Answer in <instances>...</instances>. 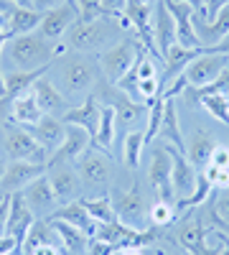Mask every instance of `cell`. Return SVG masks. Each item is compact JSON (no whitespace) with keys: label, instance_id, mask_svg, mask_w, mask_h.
I'll use <instances>...</instances> for the list:
<instances>
[{"label":"cell","instance_id":"obj_1","mask_svg":"<svg viewBox=\"0 0 229 255\" xmlns=\"http://www.w3.org/2000/svg\"><path fill=\"white\" fill-rule=\"evenodd\" d=\"M3 54L8 56V61L13 64V69H23V72H33L41 67H51V61L59 56V51L54 49V44L41 36L38 31L33 33H23L10 38Z\"/></svg>","mask_w":229,"mask_h":255},{"label":"cell","instance_id":"obj_2","mask_svg":"<svg viewBox=\"0 0 229 255\" xmlns=\"http://www.w3.org/2000/svg\"><path fill=\"white\" fill-rule=\"evenodd\" d=\"M117 31L122 28L115 26V18H97V20H89V23L76 20L67 33V46L81 54L99 51L102 46H115Z\"/></svg>","mask_w":229,"mask_h":255},{"label":"cell","instance_id":"obj_3","mask_svg":"<svg viewBox=\"0 0 229 255\" xmlns=\"http://www.w3.org/2000/svg\"><path fill=\"white\" fill-rule=\"evenodd\" d=\"M97 82V64L89 54H69L59 67V84L56 87L69 97H79L89 92V87Z\"/></svg>","mask_w":229,"mask_h":255},{"label":"cell","instance_id":"obj_4","mask_svg":"<svg viewBox=\"0 0 229 255\" xmlns=\"http://www.w3.org/2000/svg\"><path fill=\"white\" fill-rule=\"evenodd\" d=\"M140 46H143L140 38H122V41H117L115 46H110V49H105V51L99 54V61L97 64H99L102 74L107 77L110 84H117L125 74L130 72V67L135 64V56H138Z\"/></svg>","mask_w":229,"mask_h":255},{"label":"cell","instance_id":"obj_5","mask_svg":"<svg viewBox=\"0 0 229 255\" xmlns=\"http://www.w3.org/2000/svg\"><path fill=\"white\" fill-rule=\"evenodd\" d=\"M5 151L10 161H28V163H49V153L26 128H18L15 123H5Z\"/></svg>","mask_w":229,"mask_h":255},{"label":"cell","instance_id":"obj_6","mask_svg":"<svg viewBox=\"0 0 229 255\" xmlns=\"http://www.w3.org/2000/svg\"><path fill=\"white\" fill-rule=\"evenodd\" d=\"M171 176H173V158H171V151H168L165 145L153 148L151 166H148V181H151V186L158 191V199H160V202H168V204L176 202V191H173Z\"/></svg>","mask_w":229,"mask_h":255},{"label":"cell","instance_id":"obj_7","mask_svg":"<svg viewBox=\"0 0 229 255\" xmlns=\"http://www.w3.org/2000/svg\"><path fill=\"white\" fill-rule=\"evenodd\" d=\"M112 209H115V220L128 225V227H138L143 230V222L148 217V204H145L143 191L135 186L130 191H112Z\"/></svg>","mask_w":229,"mask_h":255},{"label":"cell","instance_id":"obj_8","mask_svg":"<svg viewBox=\"0 0 229 255\" xmlns=\"http://www.w3.org/2000/svg\"><path fill=\"white\" fill-rule=\"evenodd\" d=\"M224 67H229V56L204 49L189 67L183 69V77L189 82V87H204V84L214 82L224 72Z\"/></svg>","mask_w":229,"mask_h":255},{"label":"cell","instance_id":"obj_9","mask_svg":"<svg viewBox=\"0 0 229 255\" xmlns=\"http://www.w3.org/2000/svg\"><path fill=\"white\" fill-rule=\"evenodd\" d=\"M41 18L44 13H38L33 8H20L13 3H0V23H3V31L10 38L23 36V33H33L41 26Z\"/></svg>","mask_w":229,"mask_h":255},{"label":"cell","instance_id":"obj_10","mask_svg":"<svg viewBox=\"0 0 229 255\" xmlns=\"http://www.w3.org/2000/svg\"><path fill=\"white\" fill-rule=\"evenodd\" d=\"M46 176L51 181V189H54V197H56L59 207L79 199L81 176H79V171H74V163H54V166H46Z\"/></svg>","mask_w":229,"mask_h":255},{"label":"cell","instance_id":"obj_11","mask_svg":"<svg viewBox=\"0 0 229 255\" xmlns=\"http://www.w3.org/2000/svg\"><path fill=\"white\" fill-rule=\"evenodd\" d=\"M20 197L26 199V204L36 215V220H49L54 215V209L59 207V202L54 197V189H51V181H49L46 174H41L38 179H33L23 191H20Z\"/></svg>","mask_w":229,"mask_h":255},{"label":"cell","instance_id":"obj_12","mask_svg":"<svg viewBox=\"0 0 229 255\" xmlns=\"http://www.w3.org/2000/svg\"><path fill=\"white\" fill-rule=\"evenodd\" d=\"M41 174H46V166L28 161H10L3 171V179H0V197H13L18 191H23Z\"/></svg>","mask_w":229,"mask_h":255},{"label":"cell","instance_id":"obj_13","mask_svg":"<svg viewBox=\"0 0 229 255\" xmlns=\"http://www.w3.org/2000/svg\"><path fill=\"white\" fill-rule=\"evenodd\" d=\"M206 235H209V230H206L199 220H186L178 227V245L189 255H222L224 248H209L206 245ZM217 238L224 245V238H222L219 230H217Z\"/></svg>","mask_w":229,"mask_h":255},{"label":"cell","instance_id":"obj_14","mask_svg":"<svg viewBox=\"0 0 229 255\" xmlns=\"http://www.w3.org/2000/svg\"><path fill=\"white\" fill-rule=\"evenodd\" d=\"M76 20H79L76 0H67L64 5H59V8L44 13V18H41V26H38V33L46 36L49 41L61 38V36L69 33V28L76 23Z\"/></svg>","mask_w":229,"mask_h":255},{"label":"cell","instance_id":"obj_15","mask_svg":"<svg viewBox=\"0 0 229 255\" xmlns=\"http://www.w3.org/2000/svg\"><path fill=\"white\" fill-rule=\"evenodd\" d=\"M76 171H79L81 181H87V184H92V186H105V184H110V179H112L110 156L89 145L87 151L79 156Z\"/></svg>","mask_w":229,"mask_h":255},{"label":"cell","instance_id":"obj_16","mask_svg":"<svg viewBox=\"0 0 229 255\" xmlns=\"http://www.w3.org/2000/svg\"><path fill=\"white\" fill-rule=\"evenodd\" d=\"M33 222H36V215L28 209L26 199L20 197V191L13 194L10 197V209H8V225H5V235L15 240V253L13 255H18V250H20V245H23L28 230L33 227Z\"/></svg>","mask_w":229,"mask_h":255},{"label":"cell","instance_id":"obj_17","mask_svg":"<svg viewBox=\"0 0 229 255\" xmlns=\"http://www.w3.org/2000/svg\"><path fill=\"white\" fill-rule=\"evenodd\" d=\"M92 145V138L84 128L79 125H67V133H64V140L56 151L49 156V163L46 166H54V163H74L79 161V156L87 151Z\"/></svg>","mask_w":229,"mask_h":255},{"label":"cell","instance_id":"obj_18","mask_svg":"<svg viewBox=\"0 0 229 255\" xmlns=\"http://www.w3.org/2000/svg\"><path fill=\"white\" fill-rule=\"evenodd\" d=\"M33 95H36V102H38V108H41V113H44V115H54V118L61 120V118L69 113L67 95L61 92L46 74L33 84Z\"/></svg>","mask_w":229,"mask_h":255},{"label":"cell","instance_id":"obj_19","mask_svg":"<svg viewBox=\"0 0 229 255\" xmlns=\"http://www.w3.org/2000/svg\"><path fill=\"white\" fill-rule=\"evenodd\" d=\"M99 118H102L99 97L97 95H87L79 108L69 110L64 118H61V123H64V125H79V128H84V130L89 133V138L94 140L97 138V130H99Z\"/></svg>","mask_w":229,"mask_h":255},{"label":"cell","instance_id":"obj_20","mask_svg":"<svg viewBox=\"0 0 229 255\" xmlns=\"http://www.w3.org/2000/svg\"><path fill=\"white\" fill-rule=\"evenodd\" d=\"M171 151V158H173V191H176V199H186V197H191L194 194V189H196V168L194 163L186 158V153L176 151L173 145H165Z\"/></svg>","mask_w":229,"mask_h":255},{"label":"cell","instance_id":"obj_21","mask_svg":"<svg viewBox=\"0 0 229 255\" xmlns=\"http://www.w3.org/2000/svg\"><path fill=\"white\" fill-rule=\"evenodd\" d=\"M165 8L171 10V15L176 20V44L186 46V49H201V41L194 31V20H191L196 10L191 5H183V3H165Z\"/></svg>","mask_w":229,"mask_h":255},{"label":"cell","instance_id":"obj_22","mask_svg":"<svg viewBox=\"0 0 229 255\" xmlns=\"http://www.w3.org/2000/svg\"><path fill=\"white\" fill-rule=\"evenodd\" d=\"M26 130L46 148V153L51 156L56 148L61 145V140H64V133H67V125L61 123L59 118L54 115H41V120L36 125H26Z\"/></svg>","mask_w":229,"mask_h":255},{"label":"cell","instance_id":"obj_23","mask_svg":"<svg viewBox=\"0 0 229 255\" xmlns=\"http://www.w3.org/2000/svg\"><path fill=\"white\" fill-rule=\"evenodd\" d=\"M153 38H155V46H158V54L165 56L173 44H176V20L171 15V10L165 8L163 0L155 3V13H153Z\"/></svg>","mask_w":229,"mask_h":255},{"label":"cell","instance_id":"obj_24","mask_svg":"<svg viewBox=\"0 0 229 255\" xmlns=\"http://www.w3.org/2000/svg\"><path fill=\"white\" fill-rule=\"evenodd\" d=\"M191 20H194V31H196V36L201 41V46H214V44H219L222 38L229 36V5H224L219 10V15L212 20V23L201 20L199 13H194Z\"/></svg>","mask_w":229,"mask_h":255},{"label":"cell","instance_id":"obj_25","mask_svg":"<svg viewBox=\"0 0 229 255\" xmlns=\"http://www.w3.org/2000/svg\"><path fill=\"white\" fill-rule=\"evenodd\" d=\"M49 220H61V222H67V225H72V227H79L81 232H87L89 238H94V235H97V230H99V225L89 217L87 207L81 204L79 199H76V202H69V204L56 207V209H54V215H51Z\"/></svg>","mask_w":229,"mask_h":255},{"label":"cell","instance_id":"obj_26","mask_svg":"<svg viewBox=\"0 0 229 255\" xmlns=\"http://www.w3.org/2000/svg\"><path fill=\"white\" fill-rule=\"evenodd\" d=\"M54 225V230L59 232V238H61V250H64V255H87L89 250V235L87 232H81L79 227H72L67 222H61V220H49Z\"/></svg>","mask_w":229,"mask_h":255},{"label":"cell","instance_id":"obj_27","mask_svg":"<svg viewBox=\"0 0 229 255\" xmlns=\"http://www.w3.org/2000/svg\"><path fill=\"white\" fill-rule=\"evenodd\" d=\"M41 245H59L61 248V238H59V232L54 230V225L49 220H36L33 222V227L28 230V235H26L23 245H20L18 255H31Z\"/></svg>","mask_w":229,"mask_h":255},{"label":"cell","instance_id":"obj_28","mask_svg":"<svg viewBox=\"0 0 229 255\" xmlns=\"http://www.w3.org/2000/svg\"><path fill=\"white\" fill-rule=\"evenodd\" d=\"M49 72V67H41L33 72H23V69H13L5 74V102H13L18 95H23L28 90H33V84Z\"/></svg>","mask_w":229,"mask_h":255},{"label":"cell","instance_id":"obj_29","mask_svg":"<svg viewBox=\"0 0 229 255\" xmlns=\"http://www.w3.org/2000/svg\"><path fill=\"white\" fill-rule=\"evenodd\" d=\"M41 108H38V102H36V95L33 90L23 92V95H18L13 100V108H10V123L15 125H36L41 120Z\"/></svg>","mask_w":229,"mask_h":255},{"label":"cell","instance_id":"obj_30","mask_svg":"<svg viewBox=\"0 0 229 255\" xmlns=\"http://www.w3.org/2000/svg\"><path fill=\"white\" fill-rule=\"evenodd\" d=\"M219 143L206 133V130H194L191 135V143H186V158H189L194 166L204 168L206 163L212 161V153H214V148Z\"/></svg>","mask_w":229,"mask_h":255},{"label":"cell","instance_id":"obj_31","mask_svg":"<svg viewBox=\"0 0 229 255\" xmlns=\"http://www.w3.org/2000/svg\"><path fill=\"white\" fill-rule=\"evenodd\" d=\"M158 138L171 140L176 151L186 153V140L181 135V128H178V113H176V102L173 100H165L163 105V120H160V133Z\"/></svg>","mask_w":229,"mask_h":255},{"label":"cell","instance_id":"obj_32","mask_svg":"<svg viewBox=\"0 0 229 255\" xmlns=\"http://www.w3.org/2000/svg\"><path fill=\"white\" fill-rule=\"evenodd\" d=\"M115 130H117L115 108L112 105H105V108H102V118H99V130H97V138L92 140V148H97V151L110 156V148L115 143Z\"/></svg>","mask_w":229,"mask_h":255},{"label":"cell","instance_id":"obj_33","mask_svg":"<svg viewBox=\"0 0 229 255\" xmlns=\"http://www.w3.org/2000/svg\"><path fill=\"white\" fill-rule=\"evenodd\" d=\"M112 108H115V115H117V125H133V123H138L148 115V105L133 102L122 92H120V102H112Z\"/></svg>","mask_w":229,"mask_h":255},{"label":"cell","instance_id":"obj_34","mask_svg":"<svg viewBox=\"0 0 229 255\" xmlns=\"http://www.w3.org/2000/svg\"><path fill=\"white\" fill-rule=\"evenodd\" d=\"M145 133L143 130H133L128 133V138H125V145H122V158H125V166L130 168V171H135V168L140 166V158H143V151H145Z\"/></svg>","mask_w":229,"mask_h":255},{"label":"cell","instance_id":"obj_35","mask_svg":"<svg viewBox=\"0 0 229 255\" xmlns=\"http://www.w3.org/2000/svg\"><path fill=\"white\" fill-rule=\"evenodd\" d=\"M81 204L87 207L89 217L97 222V225H107L115 220V209H112V194H105V197H97V199H79Z\"/></svg>","mask_w":229,"mask_h":255},{"label":"cell","instance_id":"obj_36","mask_svg":"<svg viewBox=\"0 0 229 255\" xmlns=\"http://www.w3.org/2000/svg\"><path fill=\"white\" fill-rule=\"evenodd\" d=\"M212 191H214V184L206 179L204 174L196 176V189H194V194L191 197H186V199H176L173 202V209L181 212V209H191V207H199L201 202H206L212 197Z\"/></svg>","mask_w":229,"mask_h":255},{"label":"cell","instance_id":"obj_37","mask_svg":"<svg viewBox=\"0 0 229 255\" xmlns=\"http://www.w3.org/2000/svg\"><path fill=\"white\" fill-rule=\"evenodd\" d=\"M189 100H199V97H206V95H229V67H224V72L209 82L204 87H189Z\"/></svg>","mask_w":229,"mask_h":255},{"label":"cell","instance_id":"obj_38","mask_svg":"<svg viewBox=\"0 0 229 255\" xmlns=\"http://www.w3.org/2000/svg\"><path fill=\"white\" fill-rule=\"evenodd\" d=\"M196 102H201L206 108V113L214 120H219L222 125H229V100H227V95H206V97H199Z\"/></svg>","mask_w":229,"mask_h":255},{"label":"cell","instance_id":"obj_39","mask_svg":"<svg viewBox=\"0 0 229 255\" xmlns=\"http://www.w3.org/2000/svg\"><path fill=\"white\" fill-rule=\"evenodd\" d=\"M148 217H151V222H153L155 227H165V225H171V222H173L176 209H173V204L158 199V202L148 209Z\"/></svg>","mask_w":229,"mask_h":255},{"label":"cell","instance_id":"obj_40","mask_svg":"<svg viewBox=\"0 0 229 255\" xmlns=\"http://www.w3.org/2000/svg\"><path fill=\"white\" fill-rule=\"evenodd\" d=\"M76 8H79V20H97V18H110L107 10L102 8V0H76Z\"/></svg>","mask_w":229,"mask_h":255},{"label":"cell","instance_id":"obj_41","mask_svg":"<svg viewBox=\"0 0 229 255\" xmlns=\"http://www.w3.org/2000/svg\"><path fill=\"white\" fill-rule=\"evenodd\" d=\"M224 5H229V0H204V8H201V10H196V13H199V18H201V20L212 23V20L219 15V10H222Z\"/></svg>","mask_w":229,"mask_h":255},{"label":"cell","instance_id":"obj_42","mask_svg":"<svg viewBox=\"0 0 229 255\" xmlns=\"http://www.w3.org/2000/svg\"><path fill=\"white\" fill-rule=\"evenodd\" d=\"M212 212H214L219 220L229 222V189H222L219 191V197L214 199V209Z\"/></svg>","mask_w":229,"mask_h":255},{"label":"cell","instance_id":"obj_43","mask_svg":"<svg viewBox=\"0 0 229 255\" xmlns=\"http://www.w3.org/2000/svg\"><path fill=\"white\" fill-rule=\"evenodd\" d=\"M117 248L112 245V243H107V240H102V238H92L89 240V250H87V255H112Z\"/></svg>","mask_w":229,"mask_h":255},{"label":"cell","instance_id":"obj_44","mask_svg":"<svg viewBox=\"0 0 229 255\" xmlns=\"http://www.w3.org/2000/svg\"><path fill=\"white\" fill-rule=\"evenodd\" d=\"M209 163H214L217 168H229V148L227 145H217Z\"/></svg>","mask_w":229,"mask_h":255},{"label":"cell","instance_id":"obj_45","mask_svg":"<svg viewBox=\"0 0 229 255\" xmlns=\"http://www.w3.org/2000/svg\"><path fill=\"white\" fill-rule=\"evenodd\" d=\"M102 8L107 10L110 18H115V15H120L125 10V0H102Z\"/></svg>","mask_w":229,"mask_h":255},{"label":"cell","instance_id":"obj_46","mask_svg":"<svg viewBox=\"0 0 229 255\" xmlns=\"http://www.w3.org/2000/svg\"><path fill=\"white\" fill-rule=\"evenodd\" d=\"M8 209H10V197H0V235H5V225H8Z\"/></svg>","mask_w":229,"mask_h":255},{"label":"cell","instance_id":"obj_47","mask_svg":"<svg viewBox=\"0 0 229 255\" xmlns=\"http://www.w3.org/2000/svg\"><path fill=\"white\" fill-rule=\"evenodd\" d=\"M64 3H67V0H33V10L46 13V10H54V8L64 5Z\"/></svg>","mask_w":229,"mask_h":255},{"label":"cell","instance_id":"obj_48","mask_svg":"<svg viewBox=\"0 0 229 255\" xmlns=\"http://www.w3.org/2000/svg\"><path fill=\"white\" fill-rule=\"evenodd\" d=\"M15 253V240L8 235H0V255H10Z\"/></svg>","mask_w":229,"mask_h":255},{"label":"cell","instance_id":"obj_49","mask_svg":"<svg viewBox=\"0 0 229 255\" xmlns=\"http://www.w3.org/2000/svg\"><path fill=\"white\" fill-rule=\"evenodd\" d=\"M31 255H64V250H61L59 245H41V248H36Z\"/></svg>","mask_w":229,"mask_h":255},{"label":"cell","instance_id":"obj_50","mask_svg":"<svg viewBox=\"0 0 229 255\" xmlns=\"http://www.w3.org/2000/svg\"><path fill=\"white\" fill-rule=\"evenodd\" d=\"M214 189H229V168H219L214 179Z\"/></svg>","mask_w":229,"mask_h":255},{"label":"cell","instance_id":"obj_51","mask_svg":"<svg viewBox=\"0 0 229 255\" xmlns=\"http://www.w3.org/2000/svg\"><path fill=\"white\" fill-rule=\"evenodd\" d=\"M165 3H183V5H191L194 10L204 8V0H165Z\"/></svg>","mask_w":229,"mask_h":255},{"label":"cell","instance_id":"obj_52","mask_svg":"<svg viewBox=\"0 0 229 255\" xmlns=\"http://www.w3.org/2000/svg\"><path fill=\"white\" fill-rule=\"evenodd\" d=\"M212 220H214V227H217V230H222V232H224V235L229 238V222H224V220H219V217L214 215V212H212Z\"/></svg>","mask_w":229,"mask_h":255},{"label":"cell","instance_id":"obj_53","mask_svg":"<svg viewBox=\"0 0 229 255\" xmlns=\"http://www.w3.org/2000/svg\"><path fill=\"white\" fill-rule=\"evenodd\" d=\"M112 255H140V248H120Z\"/></svg>","mask_w":229,"mask_h":255},{"label":"cell","instance_id":"obj_54","mask_svg":"<svg viewBox=\"0 0 229 255\" xmlns=\"http://www.w3.org/2000/svg\"><path fill=\"white\" fill-rule=\"evenodd\" d=\"M0 100H5V72L0 69Z\"/></svg>","mask_w":229,"mask_h":255},{"label":"cell","instance_id":"obj_55","mask_svg":"<svg viewBox=\"0 0 229 255\" xmlns=\"http://www.w3.org/2000/svg\"><path fill=\"white\" fill-rule=\"evenodd\" d=\"M5 44H8V36H5V31H3V23H0V54H3Z\"/></svg>","mask_w":229,"mask_h":255},{"label":"cell","instance_id":"obj_56","mask_svg":"<svg viewBox=\"0 0 229 255\" xmlns=\"http://www.w3.org/2000/svg\"><path fill=\"white\" fill-rule=\"evenodd\" d=\"M13 5H20V8H33V0H10Z\"/></svg>","mask_w":229,"mask_h":255},{"label":"cell","instance_id":"obj_57","mask_svg":"<svg viewBox=\"0 0 229 255\" xmlns=\"http://www.w3.org/2000/svg\"><path fill=\"white\" fill-rule=\"evenodd\" d=\"M5 166H8V163H5L3 158H0V179H3V171H5Z\"/></svg>","mask_w":229,"mask_h":255},{"label":"cell","instance_id":"obj_58","mask_svg":"<svg viewBox=\"0 0 229 255\" xmlns=\"http://www.w3.org/2000/svg\"><path fill=\"white\" fill-rule=\"evenodd\" d=\"M145 3H158V0H145Z\"/></svg>","mask_w":229,"mask_h":255},{"label":"cell","instance_id":"obj_59","mask_svg":"<svg viewBox=\"0 0 229 255\" xmlns=\"http://www.w3.org/2000/svg\"><path fill=\"white\" fill-rule=\"evenodd\" d=\"M3 102H5V100H0V105H3Z\"/></svg>","mask_w":229,"mask_h":255},{"label":"cell","instance_id":"obj_60","mask_svg":"<svg viewBox=\"0 0 229 255\" xmlns=\"http://www.w3.org/2000/svg\"><path fill=\"white\" fill-rule=\"evenodd\" d=\"M10 255H13V253H10Z\"/></svg>","mask_w":229,"mask_h":255}]
</instances>
